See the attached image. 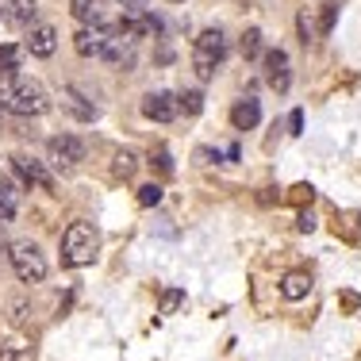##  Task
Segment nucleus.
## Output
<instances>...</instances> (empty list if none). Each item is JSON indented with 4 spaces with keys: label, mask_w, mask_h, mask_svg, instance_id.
I'll return each mask as SVG.
<instances>
[{
    "label": "nucleus",
    "mask_w": 361,
    "mask_h": 361,
    "mask_svg": "<svg viewBox=\"0 0 361 361\" xmlns=\"http://www.w3.org/2000/svg\"><path fill=\"white\" fill-rule=\"evenodd\" d=\"M0 108L12 111V116H42L50 108L47 89L35 77H12V81H0Z\"/></svg>",
    "instance_id": "f257e3e1"
},
{
    "label": "nucleus",
    "mask_w": 361,
    "mask_h": 361,
    "mask_svg": "<svg viewBox=\"0 0 361 361\" xmlns=\"http://www.w3.org/2000/svg\"><path fill=\"white\" fill-rule=\"evenodd\" d=\"M100 254V235L92 223L77 219L70 223V231L62 235V262L70 265V269H85V265H92Z\"/></svg>",
    "instance_id": "f03ea898"
},
{
    "label": "nucleus",
    "mask_w": 361,
    "mask_h": 361,
    "mask_svg": "<svg viewBox=\"0 0 361 361\" xmlns=\"http://www.w3.org/2000/svg\"><path fill=\"white\" fill-rule=\"evenodd\" d=\"M223 62H227V35H223L219 27L200 31V39L192 42V70H196V77L208 81Z\"/></svg>",
    "instance_id": "7ed1b4c3"
},
{
    "label": "nucleus",
    "mask_w": 361,
    "mask_h": 361,
    "mask_svg": "<svg viewBox=\"0 0 361 361\" xmlns=\"http://www.w3.org/2000/svg\"><path fill=\"white\" fill-rule=\"evenodd\" d=\"M8 257H12V269H16V277H20L23 285H39V281H47L50 265H47V254H42L35 243H16Z\"/></svg>",
    "instance_id": "20e7f679"
},
{
    "label": "nucleus",
    "mask_w": 361,
    "mask_h": 361,
    "mask_svg": "<svg viewBox=\"0 0 361 361\" xmlns=\"http://www.w3.org/2000/svg\"><path fill=\"white\" fill-rule=\"evenodd\" d=\"M135 50H139V39L131 35V31H111L108 35V47H104V62L111 70H131L135 66Z\"/></svg>",
    "instance_id": "39448f33"
},
{
    "label": "nucleus",
    "mask_w": 361,
    "mask_h": 361,
    "mask_svg": "<svg viewBox=\"0 0 361 361\" xmlns=\"http://www.w3.org/2000/svg\"><path fill=\"white\" fill-rule=\"evenodd\" d=\"M47 158H50V166H58V169H73L77 161H85V142L77 139V135H54V139L47 142Z\"/></svg>",
    "instance_id": "423d86ee"
},
{
    "label": "nucleus",
    "mask_w": 361,
    "mask_h": 361,
    "mask_svg": "<svg viewBox=\"0 0 361 361\" xmlns=\"http://www.w3.org/2000/svg\"><path fill=\"white\" fill-rule=\"evenodd\" d=\"M142 116L154 119V123H173V119L180 116V104H177V92H146L142 97Z\"/></svg>",
    "instance_id": "0eeeda50"
},
{
    "label": "nucleus",
    "mask_w": 361,
    "mask_h": 361,
    "mask_svg": "<svg viewBox=\"0 0 361 361\" xmlns=\"http://www.w3.org/2000/svg\"><path fill=\"white\" fill-rule=\"evenodd\" d=\"M108 35H111V31L104 27V23H85V27L73 35V50L81 58H100V54H104V47H108Z\"/></svg>",
    "instance_id": "6e6552de"
},
{
    "label": "nucleus",
    "mask_w": 361,
    "mask_h": 361,
    "mask_svg": "<svg viewBox=\"0 0 361 361\" xmlns=\"http://www.w3.org/2000/svg\"><path fill=\"white\" fill-rule=\"evenodd\" d=\"M262 66H265V85L269 89H277V92H288V85H292V70H288V54L285 50H265V58H262Z\"/></svg>",
    "instance_id": "1a4fd4ad"
},
{
    "label": "nucleus",
    "mask_w": 361,
    "mask_h": 361,
    "mask_svg": "<svg viewBox=\"0 0 361 361\" xmlns=\"http://www.w3.org/2000/svg\"><path fill=\"white\" fill-rule=\"evenodd\" d=\"M35 12V0H0V20L12 23V27H31Z\"/></svg>",
    "instance_id": "9d476101"
},
{
    "label": "nucleus",
    "mask_w": 361,
    "mask_h": 361,
    "mask_svg": "<svg viewBox=\"0 0 361 361\" xmlns=\"http://www.w3.org/2000/svg\"><path fill=\"white\" fill-rule=\"evenodd\" d=\"M12 169L20 173V180L23 185H39V188H54V177L47 173V169L39 166L35 158H23V154H16L12 158Z\"/></svg>",
    "instance_id": "9b49d317"
},
{
    "label": "nucleus",
    "mask_w": 361,
    "mask_h": 361,
    "mask_svg": "<svg viewBox=\"0 0 361 361\" xmlns=\"http://www.w3.org/2000/svg\"><path fill=\"white\" fill-rule=\"evenodd\" d=\"M231 123H235V131H254V127L262 123V104H257L254 97H243L231 108Z\"/></svg>",
    "instance_id": "f8f14e48"
},
{
    "label": "nucleus",
    "mask_w": 361,
    "mask_h": 361,
    "mask_svg": "<svg viewBox=\"0 0 361 361\" xmlns=\"http://www.w3.org/2000/svg\"><path fill=\"white\" fill-rule=\"evenodd\" d=\"M27 50L35 58H50L58 50V31L50 27V23H39V27H31V35H27Z\"/></svg>",
    "instance_id": "ddd939ff"
},
{
    "label": "nucleus",
    "mask_w": 361,
    "mask_h": 361,
    "mask_svg": "<svg viewBox=\"0 0 361 361\" xmlns=\"http://www.w3.org/2000/svg\"><path fill=\"white\" fill-rule=\"evenodd\" d=\"M307 292H312V273L292 269V273H285V277H281V296L292 300V304H296V300H304Z\"/></svg>",
    "instance_id": "4468645a"
},
{
    "label": "nucleus",
    "mask_w": 361,
    "mask_h": 361,
    "mask_svg": "<svg viewBox=\"0 0 361 361\" xmlns=\"http://www.w3.org/2000/svg\"><path fill=\"white\" fill-rule=\"evenodd\" d=\"M70 12H73V20L81 23H104V0H73L70 4Z\"/></svg>",
    "instance_id": "2eb2a0df"
},
{
    "label": "nucleus",
    "mask_w": 361,
    "mask_h": 361,
    "mask_svg": "<svg viewBox=\"0 0 361 361\" xmlns=\"http://www.w3.org/2000/svg\"><path fill=\"white\" fill-rule=\"evenodd\" d=\"M20 62H23V50L20 47H0V81L20 77Z\"/></svg>",
    "instance_id": "dca6fc26"
},
{
    "label": "nucleus",
    "mask_w": 361,
    "mask_h": 361,
    "mask_svg": "<svg viewBox=\"0 0 361 361\" xmlns=\"http://www.w3.org/2000/svg\"><path fill=\"white\" fill-rule=\"evenodd\" d=\"M66 108H70L77 119H97V108L85 104V97H81L77 89H66Z\"/></svg>",
    "instance_id": "f3484780"
},
{
    "label": "nucleus",
    "mask_w": 361,
    "mask_h": 361,
    "mask_svg": "<svg viewBox=\"0 0 361 361\" xmlns=\"http://www.w3.org/2000/svg\"><path fill=\"white\" fill-rule=\"evenodd\" d=\"M180 304H185V288H166L161 292V304H158V315H173Z\"/></svg>",
    "instance_id": "a211bd4d"
},
{
    "label": "nucleus",
    "mask_w": 361,
    "mask_h": 361,
    "mask_svg": "<svg viewBox=\"0 0 361 361\" xmlns=\"http://www.w3.org/2000/svg\"><path fill=\"white\" fill-rule=\"evenodd\" d=\"M177 104L185 116H196V111L204 108V92H196V89H188V92H177Z\"/></svg>",
    "instance_id": "6ab92c4d"
},
{
    "label": "nucleus",
    "mask_w": 361,
    "mask_h": 361,
    "mask_svg": "<svg viewBox=\"0 0 361 361\" xmlns=\"http://www.w3.org/2000/svg\"><path fill=\"white\" fill-rule=\"evenodd\" d=\"M238 47H243V54H246V58H257V54H262V31L250 27V31L243 35V42H238Z\"/></svg>",
    "instance_id": "aec40b11"
},
{
    "label": "nucleus",
    "mask_w": 361,
    "mask_h": 361,
    "mask_svg": "<svg viewBox=\"0 0 361 361\" xmlns=\"http://www.w3.org/2000/svg\"><path fill=\"white\" fill-rule=\"evenodd\" d=\"M296 27H300V42H304V47H307V42H312L315 35H319V27H315V23H312V16H307V12H300Z\"/></svg>",
    "instance_id": "412c9836"
},
{
    "label": "nucleus",
    "mask_w": 361,
    "mask_h": 361,
    "mask_svg": "<svg viewBox=\"0 0 361 361\" xmlns=\"http://www.w3.org/2000/svg\"><path fill=\"white\" fill-rule=\"evenodd\" d=\"M139 204H142V208L161 204V185H142V188H139Z\"/></svg>",
    "instance_id": "4be33fe9"
},
{
    "label": "nucleus",
    "mask_w": 361,
    "mask_h": 361,
    "mask_svg": "<svg viewBox=\"0 0 361 361\" xmlns=\"http://www.w3.org/2000/svg\"><path fill=\"white\" fill-rule=\"evenodd\" d=\"M135 166H139V161H135V154H116V173L119 177H131Z\"/></svg>",
    "instance_id": "5701e85b"
},
{
    "label": "nucleus",
    "mask_w": 361,
    "mask_h": 361,
    "mask_svg": "<svg viewBox=\"0 0 361 361\" xmlns=\"http://www.w3.org/2000/svg\"><path fill=\"white\" fill-rule=\"evenodd\" d=\"M334 20H338V4H323V23H319V35H331Z\"/></svg>",
    "instance_id": "b1692460"
},
{
    "label": "nucleus",
    "mask_w": 361,
    "mask_h": 361,
    "mask_svg": "<svg viewBox=\"0 0 361 361\" xmlns=\"http://www.w3.org/2000/svg\"><path fill=\"white\" fill-rule=\"evenodd\" d=\"M16 188H20V185L12 180V173H8V169H0V196L8 200V196H16Z\"/></svg>",
    "instance_id": "393cba45"
},
{
    "label": "nucleus",
    "mask_w": 361,
    "mask_h": 361,
    "mask_svg": "<svg viewBox=\"0 0 361 361\" xmlns=\"http://www.w3.org/2000/svg\"><path fill=\"white\" fill-rule=\"evenodd\" d=\"M288 127H292V135H304V111H292V116H288Z\"/></svg>",
    "instance_id": "a878e982"
},
{
    "label": "nucleus",
    "mask_w": 361,
    "mask_h": 361,
    "mask_svg": "<svg viewBox=\"0 0 361 361\" xmlns=\"http://www.w3.org/2000/svg\"><path fill=\"white\" fill-rule=\"evenodd\" d=\"M154 161H158V169H161L166 177L173 173V161H169V154H166V150H158V154H154Z\"/></svg>",
    "instance_id": "bb28decb"
},
{
    "label": "nucleus",
    "mask_w": 361,
    "mask_h": 361,
    "mask_svg": "<svg viewBox=\"0 0 361 361\" xmlns=\"http://www.w3.org/2000/svg\"><path fill=\"white\" fill-rule=\"evenodd\" d=\"M296 227L304 231V235H312V231H315V216H312V212H304V216H300V223H296Z\"/></svg>",
    "instance_id": "cd10ccee"
},
{
    "label": "nucleus",
    "mask_w": 361,
    "mask_h": 361,
    "mask_svg": "<svg viewBox=\"0 0 361 361\" xmlns=\"http://www.w3.org/2000/svg\"><path fill=\"white\" fill-rule=\"evenodd\" d=\"M212 158L219 161V150H196V161H200V166H212Z\"/></svg>",
    "instance_id": "c85d7f7f"
},
{
    "label": "nucleus",
    "mask_w": 361,
    "mask_h": 361,
    "mask_svg": "<svg viewBox=\"0 0 361 361\" xmlns=\"http://www.w3.org/2000/svg\"><path fill=\"white\" fill-rule=\"evenodd\" d=\"M119 4H123L127 12H131V8H146V0H119Z\"/></svg>",
    "instance_id": "c756f323"
},
{
    "label": "nucleus",
    "mask_w": 361,
    "mask_h": 361,
    "mask_svg": "<svg viewBox=\"0 0 361 361\" xmlns=\"http://www.w3.org/2000/svg\"><path fill=\"white\" fill-rule=\"evenodd\" d=\"M169 4H185V0H169Z\"/></svg>",
    "instance_id": "7c9ffc66"
}]
</instances>
